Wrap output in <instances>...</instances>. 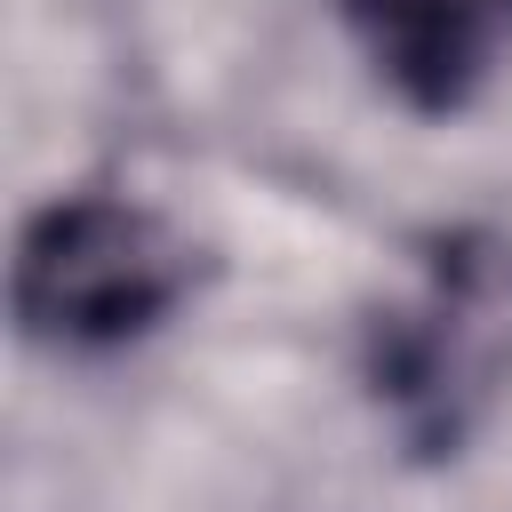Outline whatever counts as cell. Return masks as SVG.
Returning a JSON list of instances; mask_svg holds the SVG:
<instances>
[{
	"mask_svg": "<svg viewBox=\"0 0 512 512\" xmlns=\"http://www.w3.org/2000/svg\"><path fill=\"white\" fill-rule=\"evenodd\" d=\"M200 280L192 240L128 192H64L16 232V328L48 352H128L184 312Z\"/></svg>",
	"mask_w": 512,
	"mask_h": 512,
	"instance_id": "7a4b0ae2",
	"label": "cell"
},
{
	"mask_svg": "<svg viewBox=\"0 0 512 512\" xmlns=\"http://www.w3.org/2000/svg\"><path fill=\"white\" fill-rule=\"evenodd\" d=\"M360 384L416 464L464 456L512 400V232L448 224L360 328Z\"/></svg>",
	"mask_w": 512,
	"mask_h": 512,
	"instance_id": "6da1fadb",
	"label": "cell"
},
{
	"mask_svg": "<svg viewBox=\"0 0 512 512\" xmlns=\"http://www.w3.org/2000/svg\"><path fill=\"white\" fill-rule=\"evenodd\" d=\"M368 72L424 120L464 112L512 56V0H336Z\"/></svg>",
	"mask_w": 512,
	"mask_h": 512,
	"instance_id": "3957f363",
	"label": "cell"
}]
</instances>
